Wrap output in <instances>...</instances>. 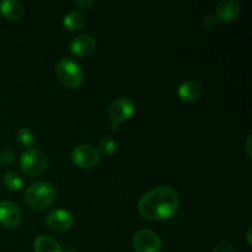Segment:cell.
I'll return each mask as SVG.
<instances>
[{
    "label": "cell",
    "mask_w": 252,
    "mask_h": 252,
    "mask_svg": "<svg viewBox=\"0 0 252 252\" xmlns=\"http://www.w3.org/2000/svg\"><path fill=\"white\" fill-rule=\"evenodd\" d=\"M180 197L171 186H159L142 196L138 203V212L148 220H166L176 214Z\"/></svg>",
    "instance_id": "6da1fadb"
},
{
    "label": "cell",
    "mask_w": 252,
    "mask_h": 252,
    "mask_svg": "<svg viewBox=\"0 0 252 252\" xmlns=\"http://www.w3.org/2000/svg\"><path fill=\"white\" fill-rule=\"evenodd\" d=\"M57 196V191L54 186L49 182L39 181L34 182L31 186L27 187L25 192V203L32 209L42 211L51 206Z\"/></svg>",
    "instance_id": "7a4b0ae2"
},
{
    "label": "cell",
    "mask_w": 252,
    "mask_h": 252,
    "mask_svg": "<svg viewBox=\"0 0 252 252\" xmlns=\"http://www.w3.org/2000/svg\"><path fill=\"white\" fill-rule=\"evenodd\" d=\"M58 80L69 89H76L83 84L84 71L75 61L70 58H62L56 65Z\"/></svg>",
    "instance_id": "3957f363"
},
{
    "label": "cell",
    "mask_w": 252,
    "mask_h": 252,
    "mask_svg": "<svg viewBox=\"0 0 252 252\" xmlns=\"http://www.w3.org/2000/svg\"><path fill=\"white\" fill-rule=\"evenodd\" d=\"M48 160L46 154L38 149H27L20 158V167L27 176H38L46 170Z\"/></svg>",
    "instance_id": "277c9868"
},
{
    "label": "cell",
    "mask_w": 252,
    "mask_h": 252,
    "mask_svg": "<svg viewBox=\"0 0 252 252\" xmlns=\"http://www.w3.org/2000/svg\"><path fill=\"white\" fill-rule=\"evenodd\" d=\"M71 161L80 169H93L100 161L97 149L90 144L78 145L71 152Z\"/></svg>",
    "instance_id": "5b68a950"
},
{
    "label": "cell",
    "mask_w": 252,
    "mask_h": 252,
    "mask_svg": "<svg viewBox=\"0 0 252 252\" xmlns=\"http://www.w3.org/2000/svg\"><path fill=\"white\" fill-rule=\"evenodd\" d=\"M135 112V103L129 97H121L113 101L108 107V117L112 123L120 125L129 120Z\"/></svg>",
    "instance_id": "8992f818"
},
{
    "label": "cell",
    "mask_w": 252,
    "mask_h": 252,
    "mask_svg": "<svg viewBox=\"0 0 252 252\" xmlns=\"http://www.w3.org/2000/svg\"><path fill=\"white\" fill-rule=\"evenodd\" d=\"M133 246L137 252H160L161 240L154 231L142 229L133 236Z\"/></svg>",
    "instance_id": "52a82bcc"
},
{
    "label": "cell",
    "mask_w": 252,
    "mask_h": 252,
    "mask_svg": "<svg viewBox=\"0 0 252 252\" xmlns=\"http://www.w3.org/2000/svg\"><path fill=\"white\" fill-rule=\"evenodd\" d=\"M22 220V212L17 204L10 201L0 202V224L7 229H14Z\"/></svg>",
    "instance_id": "ba28073f"
},
{
    "label": "cell",
    "mask_w": 252,
    "mask_h": 252,
    "mask_svg": "<svg viewBox=\"0 0 252 252\" xmlns=\"http://www.w3.org/2000/svg\"><path fill=\"white\" fill-rule=\"evenodd\" d=\"M46 224L51 230L63 233L73 226L74 217L70 212L65 209H56L47 216Z\"/></svg>",
    "instance_id": "9c48e42d"
},
{
    "label": "cell",
    "mask_w": 252,
    "mask_h": 252,
    "mask_svg": "<svg viewBox=\"0 0 252 252\" xmlns=\"http://www.w3.org/2000/svg\"><path fill=\"white\" fill-rule=\"evenodd\" d=\"M241 4L238 0H221L216 9L217 21L223 24L234 22L241 14Z\"/></svg>",
    "instance_id": "30bf717a"
},
{
    "label": "cell",
    "mask_w": 252,
    "mask_h": 252,
    "mask_svg": "<svg viewBox=\"0 0 252 252\" xmlns=\"http://www.w3.org/2000/svg\"><path fill=\"white\" fill-rule=\"evenodd\" d=\"M96 49V41L88 33L74 37L70 43V52L76 57H88Z\"/></svg>",
    "instance_id": "8fae6325"
},
{
    "label": "cell",
    "mask_w": 252,
    "mask_h": 252,
    "mask_svg": "<svg viewBox=\"0 0 252 252\" xmlns=\"http://www.w3.org/2000/svg\"><path fill=\"white\" fill-rule=\"evenodd\" d=\"M202 94H203V86L196 80L184 81L179 86V90H177V95H179L180 100L189 103L196 102L197 100H199Z\"/></svg>",
    "instance_id": "7c38bea8"
},
{
    "label": "cell",
    "mask_w": 252,
    "mask_h": 252,
    "mask_svg": "<svg viewBox=\"0 0 252 252\" xmlns=\"http://www.w3.org/2000/svg\"><path fill=\"white\" fill-rule=\"evenodd\" d=\"M0 14L10 21H19L25 15V7L15 0H4L0 2Z\"/></svg>",
    "instance_id": "4fadbf2b"
},
{
    "label": "cell",
    "mask_w": 252,
    "mask_h": 252,
    "mask_svg": "<svg viewBox=\"0 0 252 252\" xmlns=\"http://www.w3.org/2000/svg\"><path fill=\"white\" fill-rule=\"evenodd\" d=\"M33 249L36 252H63L61 244L49 235H39L34 240Z\"/></svg>",
    "instance_id": "5bb4252c"
},
{
    "label": "cell",
    "mask_w": 252,
    "mask_h": 252,
    "mask_svg": "<svg viewBox=\"0 0 252 252\" xmlns=\"http://www.w3.org/2000/svg\"><path fill=\"white\" fill-rule=\"evenodd\" d=\"M85 24L86 19L83 12L80 11H70L63 19V25L69 31H79L85 26Z\"/></svg>",
    "instance_id": "9a60e30c"
},
{
    "label": "cell",
    "mask_w": 252,
    "mask_h": 252,
    "mask_svg": "<svg viewBox=\"0 0 252 252\" xmlns=\"http://www.w3.org/2000/svg\"><path fill=\"white\" fill-rule=\"evenodd\" d=\"M2 184L10 191H21L24 187V180L17 172L7 171L2 177Z\"/></svg>",
    "instance_id": "2e32d148"
},
{
    "label": "cell",
    "mask_w": 252,
    "mask_h": 252,
    "mask_svg": "<svg viewBox=\"0 0 252 252\" xmlns=\"http://www.w3.org/2000/svg\"><path fill=\"white\" fill-rule=\"evenodd\" d=\"M16 140L22 148H25V149L27 150V149H31L32 145L34 144V142H36V137H34L33 132H32L30 128L22 127L17 130Z\"/></svg>",
    "instance_id": "e0dca14e"
},
{
    "label": "cell",
    "mask_w": 252,
    "mask_h": 252,
    "mask_svg": "<svg viewBox=\"0 0 252 252\" xmlns=\"http://www.w3.org/2000/svg\"><path fill=\"white\" fill-rule=\"evenodd\" d=\"M96 149H97V153L100 154V157L101 155H105V157L106 155H111L117 149V142L113 138H103V139L100 140Z\"/></svg>",
    "instance_id": "ac0fdd59"
},
{
    "label": "cell",
    "mask_w": 252,
    "mask_h": 252,
    "mask_svg": "<svg viewBox=\"0 0 252 252\" xmlns=\"http://www.w3.org/2000/svg\"><path fill=\"white\" fill-rule=\"evenodd\" d=\"M212 252H238L236 251L235 245L230 241H220L214 246Z\"/></svg>",
    "instance_id": "d6986e66"
},
{
    "label": "cell",
    "mask_w": 252,
    "mask_h": 252,
    "mask_svg": "<svg viewBox=\"0 0 252 252\" xmlns=\"http://www.w3.org/2000/svg\"><path fill=\"white\" fill-rule=\"evenodd\" d=\"M15 159H16V155L11 150H5V152L0 153V162L1 164L10 165L15 161Z\"/></svg>",
    "instance_id": "ffe728a7"
},
{
    "label": "cell",
    "mask_w": 252,
    "mask_h": 252,
    "mask_svg": "<svg viewBox=\"0 0 252 252\" xmlns=\"http://www.w3.org/2000/svg\"><path fill=\"white\" fill-rule=\"evenodd\" d=\"M202 25H203L206 29H213L217 25V19L213 15H206V16L202 19Z\"/></svg>",
    "instance_id": "44dd1931"
},
{
    "label": "cell",
    "mask_w": 252,
    "mask_h": 252,
    "mask_svg": "<svg viewBox=\"0 0 252 252\" xmlns=\"http://www.w3.org/2000/svg\"><path fill=\"white\" fill-rule=\"evenodd\" d=\"M74 5L80 10H90L94 6V1H91V0H75Z\"/></svg>",
    "instance_id": "7402d4cb"
},
{
    "label": "cell",
    "mask_w": 252,
    "mask_h": 252,
    "mask_svg": "<svg viewBox=\"0 0 252 252\" xmlns=\"http://www.w3.org/2000/svg\"><path fill=\"white\" fill-rule=\"evenodd\" d=\"M251 140H252V135L249 134L248 138H246V153H248L249 157H251Z\"/></svg>",
    "instance_id": "603a6c76"
},
{
    "label": "cell",
    "mask_w": 252,
    "mask_h": 252,
    "mask_svg": "<svg viewBox=\"0 0 252 252\" xmlns=\"http://www.w3.org/2000/svg\"><path fill=\"white\" fill-rule=\"evenodd\" d=\"M246 239H248L249 245H251V244H252V241H251V228H249L248 234H246Z\"/></svg>",
    "instance_id": "cb8c5ba5"
},
{
    "label": "cell",
    "mask_w": 252,
    "mask_h": 252,
    "mask_svg": "<svg viewBox=\"0 0 252 252\" xmlns=\"http://www.w3.org/2000/svg\"><path fill=\"white\" fill-rule=\"evenodd\" d=\"M117 129H118V125L112 123V125H111V130H117Z\"/></svg>",
    "instance_id": "d4e9b609"
},
{
    "label": "cell",
    "mask_w": 252,
    "mask_h": 252,
    "mask_svg": "<svg viewBox=\"0 0 252 252\" xmlns=\"http://www.w3.org/2000/svg\"><path fill=\"white\" fill-rule=\"evenodd\" d=\"M63 252H79L78 250H75V249H68V250L63 251Z\"/></svg>",
    "instance_id": "484cf974"
}]
</instances>
